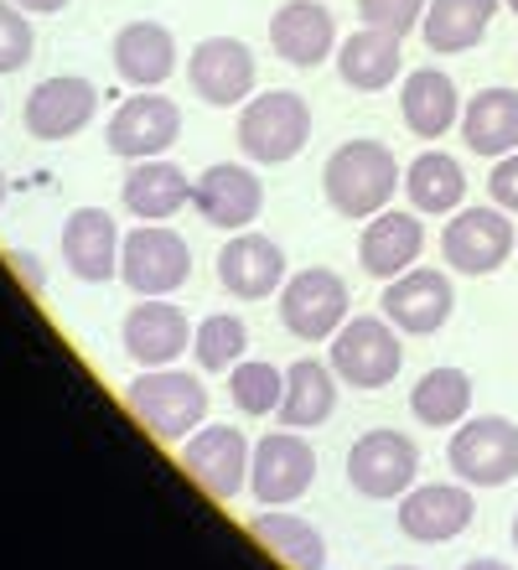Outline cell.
<instances>
[{
  "instance_id": "cell-1",
  "label": "cell",
  "mask_w": 518,
  "mask_h": 570,
  "mask_svg": "<svg viewBox=\"0 0 518 570\" xmlns=\"http://www.w3.org/2000/svg\"><path fill=\"white\" fill-rule=\"evenodd\" d=\"M404 181L394 150L379 146V140H348L326 156V171H322V187H326V203L338 218H373V213L389 208L394 187Z\"/></svg>"
},
{
  "instance_id": "cell-2",
  "label": "cell",
  "mask_w": 518,
  "mask_h": 570,
  "mask_svg": "<svg viewBox=\"0 0 518 570\" xmlns=\"http://www.w3.org/2000/svg\"><path fill=\"white\" fill-rule=\"evenodd\" d=\"M125 410L146 425L162 446H182L207 425V390L177 368H146L125 394Z\"/></svg>"
},
{
  "instance_id": "cell-3",
  "label": "cell",
  "mask_w": 518,
  "mask_h": 570,
  "mask_svg": "<svg viewBox=\"0 0 518 570\" xmlns=\"http://www.w3.org/2000/svg\"><path fill=\"white\" fill-rule=\"evenodd\" d=\"M306 140H311V105L291 89L254 94L244 105V115H238V146L260 166L296 161Z\"/></svg>"
},
{
  "instance_id": "cell-4",
  "label": "cell",
  "mask_w": 518,
  "mask_h": 570,
  "mask_svg": "<svg viewBox=\"0 0 518 570\" xmlns=\"http://www.w3.org/2000/svg\"><path fill=\"white\" fill-rule=\"evenodd\" d=\"M400 363L404 343L389 316H353L332 337V374L342 384H353V390H384L389 379L400 374Z\"/></svg>"
},
{
  "instance_id": "cell-5",
  "label": "cell",
  "mask_w": 518,
  "mask_h": 570,
  "mask_svg": "<svg viewBox=\"0 0 518 570\" xmlns=\"http://www.w3.org/2000/svg\"><path fill=\"white\" fill-rule=\"evenodd\" d=\"M119 281L130 285L135 296H172L193 281V249L182 234H172L166 224H140L135 234H125L119 249Z\"/></svg>"
},
{
  "instance_id": "cell-6",
  "label": "cell",
  "mask_w": 518,
  "mask_h": 570,
  "mask_svg": "<svg viewBox=\"0 0 518 570\" xmlns=\"http://www.w3.org/2000/svg\"><path fill=\"white\" fill-rule=\"evenodd\" d=\"M281 322L301 343H332L348 322V281L326 265L291 275L281 285Z\"/></svg>"
},
{
  "instance_id": "cell-7",
  "label": "cell",
  "mask_w": 518,
  "mask_h": 570,
  "mask_svg": "<svg viewBox=\"0 0 518 570\" xmlns=\"http://www.w3.org/2000/svg\"><path fill=\"white\" fill-rule=\"evenodd\" d=\"M446 462L467 488H504L518 478V425L504 415H482V421L457 425Z\"/></svg>"
},
{
  "instance_id": "cell-8",
  "label": "cell",
  "mask_w": 518,
  "mask_h": 570,
  "mask_svg": "<svg viewBox=\"0 0 518 570\" xmlns=\"http://www.w3.org/2000/svg\"><path fill=\"white\" fill-rule=\"evenodd\" d=\"M311 482H316V451L306 431H275L254 446L250 488L260 509H291L296 498L311 493Z\"/></svg>"
},
{
  "instance_id": "cell-9",
  "label": "cell",
  "mask_w": 518,
  "mask_h": 570,
  "mask_svg": "<svg viewBox=\"0 0 518 570\" xmlns=\"http://www.w3.org/2000/svg\"><path fill=\"white\" fill-rule=\"evenodd\" d=\"M250 462H254V446L244 441L238 425H203L197 435L182 441V466H187V478H193L213 503L238 498V488L250 482Z\"/></svg>"
},
{
  "instance_id": "cell-10",
  "label": "cell",
  "mask_w": 518,
  "mask_h": 570,
  "mask_svg": "<svg viewBox=\"0 0 518 570\" xmlns=\"http://www.w3.org/2000/svg\"><path fill=\"white\" fill-rule=\"evenodd\" d=\"M414 472H420V451L400 431H369L348 451V482H353V493L373 498V503L404 498L414 488Z\"/></svg>"
},
{
  "instance_id": "cell-11",
  "label": "cell",
  "mask_w": 518,
  "mask_h": 570,
  "mask_svg": "<svg viewBox=\"0 0 518 570\" xmlns=\"http://www.w3.org/2000/svg\"><path fill=\"white\" fill-rule=\"evenodd\" d=\"M441 255H446V265L461 275L504 271V259L514 255V224L504 218V208H467L446 224Z\"/></svg>"
},
{
  "instance_id": "cell-12",
  "label": "cell",
  "mask_w": 518,
  "mask_h": 570,
  "mask_svg": "<svg viewBox=\"0 0 518 570\" xmlns=\"http://www.w3.org/2000/svg\"><path fill=\"white\" fill-rule=\"evenodd\" d=\"M182 136V109L166 99V94H135L115 109L109 120V150L125 156V161H150V156H166Z\"/></svg>"
},
{
  "instance_id": "cell-13",
  "label": "cell",
  "mask_w": 518,
  "mask_h": 570,
  "mask_svg": "<svg viewBox=\"0 0 518 570\" xmlns=\"http://www.w3.org/2000/svg\"><path fill=\"white\" fill-rule=\"evenodd\" d=\"M193 208L203 224L223 228V234H244L260 218V208H265V187H260V177L250 166L218 161L193 181Z\"/></svg>"
},
{
  "instance_id": "cell-14",
  "label": "cell",
  "mask_w": 518,
  "mask_h": 570,
  "mask_svg": "<svg viewBox=\"0 0 518 570\" xmlns=\"http://www.w3.org/2000/svg\"><path fill=\"white\" fill-rule=\"evenodd\" d=\"M187 83L203 105H244L254 94V52L238 37H207L187 58Z\"/></svg>"
},
{
  "instance_id": "cell-15",
  "label": "cell",
  "mask_w": 518,
  "mask_h": 570,
  "mask_svg": "<svg viewBox=\"0 0 518 570\" xmlns=\"http://www.w3.org/2000/svg\"><path fill=\"white\" fill-rule=\"evenodd\" d=\"M94 115H99V89L89 78L58 73V78H42L27 94V130L37 140H74L78 130L94 125Z\"/></svg>"
},
{
  "instance_id": "cell-16",
  "label": "cell",
  "mask_w": 518,
  "mask_h": 570,
  "mask_svg": "<svg viewBox=\"0 0 518 570\" xmlns=\"http://www.w3.org/2000/svg\"><path fill=\"white\" fill-rule=\"evenodd\" d=\"M384 316L410 337H430L441 332L457 312V291L441 271H404L394 281H384Z\"/></svg>"
},
{
  "instance_id": "cell-17",
  "label": "cell",
  "mask_w": 518,
  "mask_h": 570,
  "mask_svg": "<svg viewBox=\"0 0 518 570\" xmlns=\"http://www.w3.org/2000/svg\"><path fill=\"white\" fill-rule=\"evenodd\" d=\"M193 332L187 327V312L182 306H172V301L162 296H146L140 306H135L130 316H125V353H130L140 368H172V363L193 347Z\"/></svg>"
},
{
  "instance_id": "cell-18",
  "label": "cell",
  "mask_w": 518,
  "mask_h": 570,
  "mask_svg": "<svg viewBox=\"0 0 518 570\" xmlns=\"http://www.w3.org/2000/svg\"><path fill=\"white\" fill-rule=\"evenodd\" d=\"M472 493L451 488V482H430V488H410L400 503V534L414 544H446L467 534L472 524Z\"/></svg>"
},
{
  "instance_id": "cell-19",
  "label": "cell",
  "mask_w": 518,
  "mask_h": 570,
  "mask_svg": "<svg viewBox=\"0 0 518 570\" xmlns=\"http://www.w3.org/2000/svg\"><path fill=\"white\" fill-rule=\"evenodd\" d=\"M218 285L228 296L238 301H265L270 291H281L285 285V255L281 244L265 239V234H234V239L223 244L218 255Z\"/></svg>"
},
{
  "instance_id": "cell-20",
  "label": "cell",
  "mask_w": 518,
  "mask_h": 570,
  "mask_svg": "<svg viewBox=\"0 0 518 570\" xmlns=\"http://www.w3.org/2000/svg\"><path fill=\"white\" fill-rule=\"evenodd\" d=\"M119 249H125V239H119L115 218L104 208H78L74 218L62 224V265H68L78 281H89V285L115 281Z\"/></svg>"
},
{
  "instance_id": "cell-21",
  "label": "cell",
  "mask_w": 518,
  "mask_h": 570,
  "mask_svg": "<svg viewBox=\"0 0 518 570\" xmlns=\"http://www.w3.org/2000/svg\"><path fill=\"white\" fill-rule=\"evenodd\" d=\"M270 47L281 52L291 68H316L332 58L338 47V27L322 0H285L275 21H270Z\"/></svg>"
},
{
  "instance_id": "cell-22",
  "label": "cell",
  "mask_w": 518,
  "mask_h": 570,
  "mask_svg": "<svg viewBox=\"0 0 518 570\" xmlns=\"http://www.w3.org/2000/svg\"><path fill=\"white\" fill-rule=\"evenodd\" d=\"M115 73L130 89H162L177 73V37L162 21H130L115 37Z\"/></svg>"
},
{
  "instance_id": "cell-23",
  "label": "cell",
  "mask_w": 518,
  "mask_h": 570,
  "mask_svg": "<svg viewBox=\"0 0 518 570\" xmlns=\"http://www.w3.org/2000/svg\"><path fill=\"white\" fill-rule=\"evenodd\" d=\"M420 249H426V228L410 213H373L363 239H358V259L373 281H394V275L414 271Z\"/></svg>"
},
{
  "instance_id": "cell-24",
  "label": "cell",
  "mask_w": 518,
  "mask_h": 570,
  "mask_svg": "<svg viewBox=\"0 0 518 570\" xmlns=\"http://www.w3.org/2000/svg\"><path fill=\"white\" fill-rule=\"evenodd\" d=\"M338 384L342 379L332 374V363H316V358L291 363V368H285V400H281V410H275L285 431H316V425L332 421Z\"/></svg>"
},
{
  "instance_id": "cell-25",
  "label": "cell",
  "mask_w": 518,
  "mask_h": 570,
  "mask_svg": "<svg viewBox=\"0 0 518 570\" xmlns=\"http://www.w3.org/2000/svg\"><path fill=\"white\" fill-rule=\"evenodd\" d=\"M119 197H125L130 218H140V224H166L182 203H193V181H187L182 166L150 156V161L130 166V177H125V193Z\"/></svg>"
},
{
  "instance_id": "cell-26",
  "label": "cell",
  "mask_w": 518,
  "mask_h": 570,
  "mask_svg": "<svg viewBox=\"0 0 518 570\" xmlns=\"http://www.w3.org/2000/svg\"><path fill=\"white\" fill-rule=\"evenodd\" d=\"M400 42L404 37H394V31H379V27H363L353 31L348 42L338 47V73L348 89L358 94H379L389 89L394 78H400Z\"/></svg>"
},
{
  "instance_id": "cell-27",
  "label": "cell",
  "mask_w": 518,
  "mask_h": 570,
  "mask_svg": "<svg viewBox=\"0 0 518 570\" xmlns=\"http://www.w3.org/2000/svg\"><path fill=\"white\" fill-rule=\"evenodd\" d=\"M400 109H404V125L420 140H441L461 120V94L441 68H414L400 89Z\"/></svg>"
},
{
  "instance_id": "cell-28",
  "label": "cell",
  "mask_w": 518,
  "mask_h": 570,
  "mask_svg": "<svg viewBox=\"0 0 518 570\" xmlns=\"http://www.w3.org/2000/svg\"><path fill=\"white\" fill-rule=\"evenodd\" d=\"M461 140L477 156H508L518 150V94L514 89H482L472 105L461 109Z\"/></svg>"
},
{
  "instance_id": "cell-29",
  "label": "cell",
  "mask_w": 518,
  "mask_h": 570,
  "mask_svg": "<svg viewBox=\"0 0 518 570\" xmlns=\"http://www.w3.org/2000/svg\"><path fill=\"white\" fill-rule=\"evenodd\" d=\"M492 16H498V0H430L420 37L430 52H467L488 37Z\"/></svg>"
},
{
  "instance_id": "cell-30",
  "label": "cell",
  "mask_w": 518,
  "mask_h": 570,
  "mask_svg": "<svg viewBox=\"0 0 518 570\" xmlns=\"http://www.w3.org/2000/svg\"><path fill=\"white\" fill-rule=\"evenodd\" d=\"M250 540L265 544L285 570H326V540L322 529L296 519V513H260L250 524Z\"/></svg>"
},
{
  "instance_id": "cell-31",
  "label": "cell",
  "mask_w": 518,
  "mask_h": 570,
  "mask_svg": "<svg viewBox=\"0 0 518 570\" xmlns=\"http://www.w3.org/2000/svg\"><path fill=\"white\" fill-rule=\"evenodd\" d=\"M404 193H410L414 213H457L461 197H467V177H461V161L446 156V150H426L414 156L410 171H404Z\"/></svg>"
},
{
  "instance_id": "cell-32",
  "label": "cell",
  "mask_w": 518,
  "mask_h": 570,
  "mask_svg": "<svg viewBox=\"0 0 518 570\" xmlns=\"http://www.w3.org/2000/svg\"><path fill=\"white\" fill-rule=\"evenodd\" d=\"M472 410V379L461 368H430L420 384L410 390V415L430 431H446V425H461Z\"/></svg>"
},
{
  "instance_id": "cell-33",
  "label": "cell",
  "mask_w": 518,
  "mask_h": 570,
  "mask_svg": "<svg viewBox=\"0 0 518 570\" xmlns=\"http://www.w3.org/2000/svg\"><path fill=\"white\" fill-rule=\"evenodd\" d=\"M193 353H197V368L228 374V368L244 363V353H250V327L228 312L207 316V322H197V332H193Z\"/></svg>"
},
{
  "instance_id": "cell-34",
  "label": "cell",
  "mask_w": 518,
  "mask_h": 570,
  "mask_svg": "<svg viewBox=\"0 0 518 570\" xmlns=\"http://www.w3.org/2000/svg\"><path fill=\"white\" fill-rule=\"evenodd\" d=\"M228 400H234L238 415H275L285 400V374L275 368V363H234L228 368Z\"/></svg>"
},
{
  "instance_id": "cell-35",
  "label": "cell",
  "mask_w": 518,
  "mask_h": 570,
  "mask_svg": "<svg viewBox=\"0 0 518 570\" xmlns=\"http://www.w3.org/2000/svg\"><path fill=\"white\" fill-rule=\"evenodd\" d=\"M31 47H37V37H31L27 11H21L16 0H0V73L27 68V62H31Z\"/></svg>"
},
{
  "instance_id": "cell-36",
  "label": "cell",
  "mask_w": 518,
  "mask_h": 570,
  "mask_svg": "<svg viewBox=\"0 0 518 570\" xmlns=\"http://www.w3.org/2000/svg\"><path fill=\"white\" fill-rule=\"evenodd\" d=\"M426 6L430 0H358V16H363V27L410 37V31L426 21Z\"/></svg>"
},
{
  "instance_id": "cell-37",
  "label": "cell",
  "mask_w": 518,
  "mask_h": 570,
  "mask_svg": "<svg viewBox=\"0 0 518 570\" xmlns=\"http://www.w3.org/2000/svg\"><path fill=\"white\" fill-rule=\"evenodd\" d=\"M488 193L504 213H518V150L498 156V166H492V177H488Z\"/></svg>"
},
{
  "instance_id": "cell-38",
  "label": "cell",
  "mask_w": 518,
  "mask_h": 570,
  "mask_svg": "<svg viewBox=\"0 0 518 570\" xmlns=\"http://www.w3.org/2000/svg\"><path fill=\"white\" fill-rule=\"evenodd\" d=\"M11 271L21 275V281H27V291L31 296H42V265H37V255H21V249H11Z\"/></svg>"
},
{
  "instance_id": "cell-39",
  "label": "cell",
  "mask_w": 518,
  "mask_h": 570,
  "mask_svg": "<svg viewBox=\"0 0 518 570\" xmlns=\"http://www.w3.org/2000/svg\"><path fill=\"white\" fill-rule=\"evenodd\" d=\"M16 6H21L27 16H52V11H62L68 0H16Z\"/></svg>"
},
{
  "instance_id": "cell-40",
  "label": "cell",
  "mask_w": 518,
  "mask_h": 570,
  "mask_svg": "<svg viewBox=\"0 0 518 570\" xmlns=\"http://www.w3.org/2000/svg\"><path fill=\"white\" fill-rule=\"evenodd\" d=\"M461 570H514V566H504V560H472V566H461Z\"/></svg>"
},
{
  "instance_id": "cell-41",
  "label": "cell",
  "mask_w": 518,
  "mask_h": 570,
  "mask_svg": "<svg viewBox=\"0 0 518 570\" xmlns=\"http://www.w3.org/2000/svg\"><path fill=\"white\" fill-rule=\"evenodd\" d=\"M0 208H6V177H0Z\"/></svg>"
},
{
  "instance_id": "cell-42",
  "label": "cell",
  "mask_w": 518,
  "mask_h": 570,
  "mask_svg": "<svg viewBox=\"0 0 518 570\" xmlns=\"http://www.w3.org/2000/svg\"><path fill=\"white\" fill-rule=\"evenodd\" d=\"M514 550H518V513H514Z\"/></svg>"
},
{
  "instance_id": "cell-43",
  "label": "cell",
  "mask_w": 518,
  "mask_h": 570,
  "mask_svg": "<svg viewBox=\"0 0 518 570\" xmlns=\"http://www.w3.org/2000/svg\"><path fill=\"white\" fill-rule=\"evenodd\" d=\"M508 11H514V16H518V0H508Z\"/></svg>"
},
{
  "instance_id": "cell-44",
  "label": "cell",
  "mask_w": 518,
  "mask_h": 570,
  "mask_svg": "<svg viewBox=\"0 0 518 570\" xmlns=\"http://www.w3.org/2000/svg\"><path fill=\"white\" fill-rule=\"evenodd\" d=\"M394 570H414V566H394Z\"/></svg>"
}]
</instances>
